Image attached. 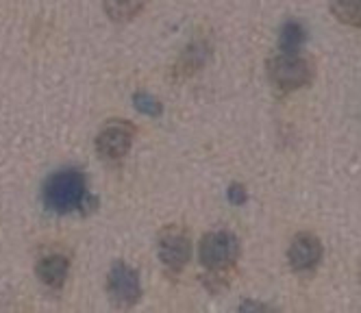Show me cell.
I'll use <instances>...</instances> for the list:
<instances>
[{
	"instance_id": "cell-1",
	"label": "cell",
	"mask_w": 361,
	"mask_h": 313,
	"mask_svg": "<svg viewBox=\"0 0 361 313\" xmlns=\"http://www.w3.org/2000/svg\"><path fill=\"white\" fill-rule=\"evenodd\" d=\"M240 259V240L235 233L216 228L204 233L198 244V261L212 290H220L231 281Z\"/></svg>"
},
{
	"instance_id": "cell-2",
	"label": "cell",
	"mask_w": 361,
	"mask_h": 313,
	"mask_svg": "<svg viewBox=\"0 0 361 313\" xmlns=\"http://www.w3.org/2000/svg\"><path fill=\"white\" fill-rule=\"evenodd\" d=\"M42 198L46 209L53 214L66 216L83 209L87 200V180L85 174L76 168H66L55 174H50L44 183Z\"/></svg>"
},
{
	"instance_id": "cell-3",
	"label": "cell",
	"mask_w": 361,
	"mask_h": 313,
	"mask_svg": "<svg viewBox=\"0 0 361 313\" xmlns=\"http://www.w3.org/2000/svg\"><path fill=\"white\" fill-rule=\"evenodd\" d=\"M266 74L279 94H294L316 81V61L300 50L279 52L266 61Z\"/></svg>"
},
{
	"instance_id": "cell-4",
	"label": "cell",
	"mask_w": 361,
	"mask_h": 313,
	"mask_svg": "<svg viewBox=\"0 0 361 313\" xmlns=\"http://www.w3.org/2000/svg\"><path fill=\"white\" fill-rule=\"evenodd\" d=\"M157 252L164 270L170 276L180 274L192 259V240L190 233L178 226V224H168L159 231L157 235Z\"/></svg>"
},
{
	"instance_id": "cell-5",
	"label": "cell",
	"mask_w": 361,
	"mask_h": 313,
	"mask_svg": "<svg viewBox=\"0 0 361 313\" xmlns=\"http://www.w3.org/2000/svg\"><path fill=\"white\" fill-rule=\"evenodd\" d=\"M135 135H137V128L128 120H122V118L107 120L94 140L96 152L105 161H122L124 156L131 152Z\"/></svg>"
},
{
	"instance_id": "cell-6",
	"label": "cell",
	"mask_w": 361,
	"mask_h": 313,
	"mask_svg": "<svg viewBox=\"0 0 361 313\" xmlns=\"http://www.w3.org/2000/svg\"><path fill=\"white\" fill-rule=\"evenodd\" d=\"M322 254H324V248H322V242L318 235L312 231H300L290 242L288 264H290L292 272H296L300 276L314 274L320 266Z\"/></svg>"
},
{
	"instance_id": "cell-7",
	"label": "cell",
	"mask_w": 361,
	"mask_h": 313,
	"mask_svg": "<svg viewBox=\"0 0 361 313\" xmlns=\"http://www.w3.org/2000/svg\"><path fill=\"white\" fill-rule=\"evenodd\" d=\"M107 294L118 307H133L142 298L140 274L126 266L124 261H116L107 274Z\"/></svg>"
},
{
	"instance_id": "cell-8",
	"label": "cell",
	"mask_w": 361,
	"mask_h": 313,
	"mask_svg": "<svg viewBox=\"0 0 361 313\" xmlns=\"http://www.w3.org/2000/svg\"><path fill=\"white\" fill-rule=\"evenodd\" d=\"M37 278L50 287V290H59L66 283L68 272H70V261L63 254H48L37 264Z\"/></svg>"
},
{
	"instance_id": "cell-9",
	"label": "cell",
	"mask_w": 361,
	"mask_h": 313,
	"mask_svg": "<svg viewBox=\"0 0 361 313\" xmlns=\"http://www.w3.org/2000/svg\"><path fill=\"white\" fill-rule=\"evenodd\" d=\"M209 52H212V48H209L207 42L198 39V42L190 44L183 52H180V57H178V63H176V70H174L176 76L183 78V76H190L196 70H200L204 63H207Z\"/></svg>"
},
{
	"instance_id": "cell-10",
	"label": "cell",
	"mask_w": 361,
	"mask_h": 313,
	"mask_svg": "<svg viewBox=\"0 0 361 313\" xmlns=\"http://www.w3.org/2000/svg\"><path fill=\"white\" fill-rule=\"evenodd\" d=\"M102 9L114 22H128L142 13L146 0H100Z\"/></svg>"
},
{
	"instance_id": "cell-11",
	"label": "cell",
	"mask_w": 361,
	"mask_h": 313,
	"mask_svg": "<svg viewBox=\"0 0 361 313\" xmlns=\"http://www.w3.org/2000/svg\"><path fill=\"white\" fill-rule=\"evenodd\" d=\"M329 9L338 22L361 29V0H329Z\"/></svg>"
},
{
	"instance_id": "cell-12",
	"label": "cell",
	"mask_w": 361,
	"mask_h": 313,
	"mask_svg": "<svg viewBox=\"0 0 361 313\" xmlns=\"http://www.w3.org/2000/svg\"><path fill=\"white\" fill-rule=\"evenodd\" d=\"M305 39H307L305 26L296 20H288L283 24L281 35H279V48L281 52H296L305 44Z\"/></svg>"
},
{
	"instance_id": "cell-13",
	"label": "cell",
	"mask_w": 361,
	"mask_h": 313,
	"mask_svg": "<svg viewBox=\"0 0 361 313\" xmlns=\"http://www.w3.org/2000/svg\"><path fill=\"white\" fill-rule=\"evenodd\" d=\"M133 104L137 111H142L146 116H161V111H164V104L152 94H146V92H137L133 96Z\"/></svg>"
},
{
	"instance_id": "cell-14",
	"label": "cell",
	"mask_w": 361,
	"mask_h": 313,
	"mask_svg": "<svg viewBox=\"0 0 361 313\" xmlns=\"http://www.w3.org/2000/svg\"><path fill=\"white\" fill-rule=\"evenodd\" d=\"M246 198H248V194H246L244 185H240V183H233V185L228 188V200L233 204H244Z\"/></svg>"
},
{
	"instance_id": "cell-15",
	"label": "cell",
	"mask_w": 361,
	"mask_h": 313,
	"mask_svg": "<svg viewBox=\"0 0 361 313\" xmlns=\"http://www.w3.org/2000/svg\"><path fill=\"white\" fill-rule=\"evenodd\" d=\"M240 309H242V311H246V309H250V311H252V309H268V305H259V302H244Z\"/></svg>"
}]
</instances>
